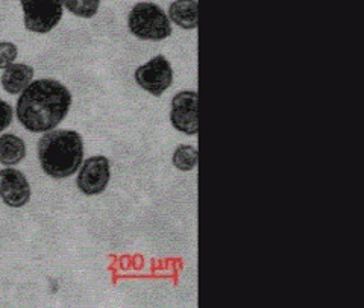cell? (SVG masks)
Wrapping results in <instances>:
<instances>
[{
  "label": "cell",
  "mask_w": 364,
  "mask_h": 308,
  "mask_svg": "<svg viewBox=\"0 0 364 308\" xmlns=\"http://www.w3.org/2000/svg\"><path fill=\"white\" fill-rule=\"evenodd\" d=\"M72 93L56 79H37L21 91L16 116L23 128L33 134L56 129L72 107Z\"/></svg>",
  "instance_id": "obj_1"
},
{
  "label": "cell",
  "mask_w": 364,
  "mask_h": 308,
  "mask_svg": "<svg viewBox=\"0 0 364 308\" xmlns=\"http://www.w3.org/2000/svg\"><path fill=\"white\" fill-rule=\"evenodd\" d=\"M43 172L53 179H65L77 172L84 161V140L72 129H52L38 142Z\"/></svg>",
  "instance_id": "obj_2"
},
{
  "label": "cell",
  "mask_w": 364,
  "mask_h": 308,
  "mask_svg": "<svg viewBox=\"0 0 364 308\" xmlns=\"http://www.w3.org/2000/svg\"><path fill=\"white\" fill-rule=\"evenodd\" d=\"M128 28L134 37L143 41H163L172 36L168 16L152 2H140L131 8Z\"/></svg>",
  "instance_id": "obj_3"
},
{
  "label": "cell",
  "mask_w": 364,
  "mask_h": 308,
  "mask_svg": "<svg viewBox=\"0 0 364 308\" xmlns=\"http://www.w3.org/2000/svg\"><path fill=\"white\" fill-rule=\"evenodd\" d=\"M25 28L33 33H49L64 16L61 0H20Z\"/></svg>",
  "instance_id": "obj_4"
},
{
  "label": "cell",
  "mask_w": 364,
  "mask_h": 308,
  "mask_svg": "<svg viewBox=\"0 0 364 308\" xmlns=\"http://www.w3.org/2000/svg\"><path fill=\"white\" fill-rule=\"evenodd\" d=\"M134 79L147 93L159 97L173 84V68L164 55H156L136 68Z\"/></svg>",
  "instance_id": "obj_5"
},
{
  "label": "cell",
  "mask_w": 364,
  "mask_h": 308,
  "mask_svg": "<svg viewBox=\"0 0 364 308\" xmlns=\"http://www.w3.org/2000/svg\"><path fill=\"white\" fill-rule=\"evenodd\" d=\"M111 164L104 155H95L87 158L79 167L76 184L87 196L100 195L109 184Z\"/></svg>",
  "instance_id": "obj_6"
},
{
  "label": "cell",
  "mask_w": 364,
  "mask_h": 308,
  "mask_svg": "<svg viewBox=\"0 0 364 308\" xmlns=\"http://www.w3.org/2000/svg\"><path fill=\"white\" fill-rule=\"evenodd\" d=\"M199 96L196 91H179L172 99L170 122L173 128L186 135L199 132Z\"/></svg>",
  "instance_id": "obj_7"
},
{
  "label": "cell",
  "mask_w": 364,
  "mask_h": 308,
  "mask_svg": "<svg viewBox=\"0 0 364 308\" xmlns=\"http://www.w3.org/2000/svg\"><path fill=\"white\" fill-rule=\"evenodd\" d=\"M0 199L11 208H21L31 201V186L25 174L14 167L0 170Z\"/></svg>",
  "instance_id": "obj_8"
},
{
  "label": "cell",
  "mask_w": 364,
  "mask_h": 308,
  "mask_svg": "<svg viewBox=\"0 0 364 308\" xmlns=\"http://www.w3.org/2000/svg\"><path fill=\"white\" fill-rule=\"evenodd\" d=\"M36 70L33 67L25 63H14L4 70L2 78H0V84L8 95L18 96L23 90H25L32 81Z\"/></svg>",
  "instance_id": "obj_9"
},
{
  "label": "cell",
  "mask_w": 364,
  "mask_h": 308,
  "mask_svg": "<svg viewBox=\"0 0 364 308\" xmlns=\"http://www.w3.org/2000/svg\"><path fill=\"white\" fill-rule=\"evenodd\" d=\"M168 20L181 29H196L199 25V4L198 0H175L168 6Z\"/></svg>",
  "instance_id": "obj_10"
},
{
  "label": "cell",
  "mask_w": 364,
  "mask_h": 308,
  "mask_svg": "<svg viewBox=\"0 0 364 308\" xmlns=\"http://www.w3.org/2000/svg\"><path fill=\"white\" fill-rule=\"evenodd\" d=\"M26 143L21 137L5 132L0 134V164L14 167L26 158Z\"/></svg>",
  "instance_id": "obj_11"
},
{
  "label": "cell",
  "mask_w": 364,
  "mask_h": 308,
  "mask_svg": "<svg viewBox=\"0 0 364 308\" xmlns=\"http://www.w3.org/2000/svg\"><path fill=\"white\" fill-rule=\"evenodd\" d=\"M172 163L178 170H182V172H190V170L196 169L199 164L198 147L191 144L178 146L173 152Z\"/></svg>",
  "instance_id": "obj_12"
},
{
  "label": "cell",
  "mask_w": 364,
  "mask_h": 308,
  "mask_svg": "<svg viewBox=\"0 0 364 308\" xmlns=\"http://www.w3.org/2000/svg\"><path fill=\"white\" fill-rule=\"evenodd\" d=\"M63 6L76 17L93 18L100 8V0H61Z\"/></svg>",
  "instance_id": "obj_13"
},
{
  "label": "cell",
  "mask_w": 364,
  "mask_h": 308,
  "mask_svg": "<svg viewBox=\"0 0 364 308\" xmlns=\"http://www.w3.org/2000/svg\"><path fill=\"white\" fill-rule=\"evenodd\" d=\"M18 56L17 44L11 41L0 43V70H5L9 65H13Z\"/></svg>",
  "instance_id": "obj_14"
},
{
  "label": "cell",
  "mask_w": 364,
  "mask_h": 308,
  "mask_svg": "<svg viewBox=\"0 0 364 308\" xmlns=\"http://www.w3.org/2000/svg\"><path fill=\"white\" fill-rule=\"evenodd\" d=\"M14 120V110L11 107L6 100L0 99V134H4L6 131L11 123Z\"/></svg>",
  "instance_id": "obj_15"
}]
</instances>
